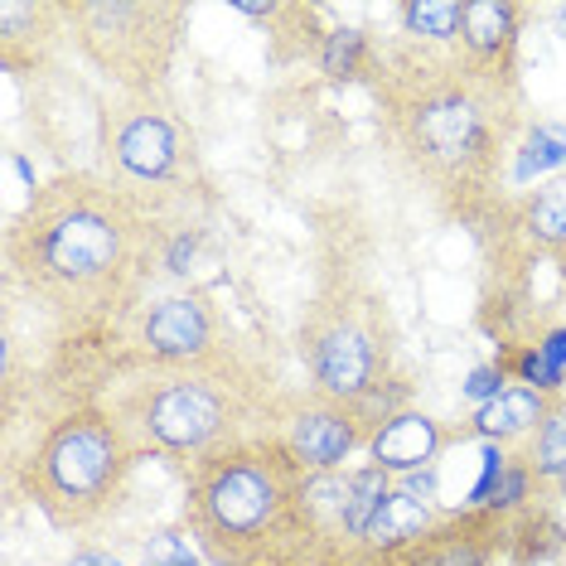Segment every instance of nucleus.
Returning <instances> with one entry per match:
<instances>
[{
  "label": "nucleus",
  "mask_w": 566,
  "mask_h": 566,
  "mask_svg": "<svg viewBox=\"0 0 566 566\" xmlns=\"http://www.w3.org/2000/svg\"><path fill=\"white\" fill-rule=\"evenodd\" d=\"M378 132L402 170L450 223L480 228L509 195V160L527 117L523 87L474 73L455 49L388 44V69L368 87Z\"/></svg>",
  "instance_id": "obj_1"
},
{
  "label": "nucleus",
  "mask_w": 566,
  "mask_h": 566,
  "mask_svg": "<svg viewBox=\"0 0 566 566\" xmlns=\"http://www.w3.org/2000/svg\"><path fill=\"white\" fill-rule=\"evenodd\" d=\"M165 242L170 228L102 170H59L10 213L6 281L73 329L122 325Z\"/></svg>",
  "instance_id": "obj_2"
},
{
  "label": "nucleus",
  "mask_w": 566,
  "mask_h": 566,
  "mask_svg": "<svg viewBox=\"0 0 566 566\" xmlns=\"http://www.w3.org/2000/svg\"><path fill=\"white\" fill-rule=\"evenodd\" d=\"M305 484L311 470L281 436L266 431L185 470L179 523L213 566H262L286 557L325 562Z\"/></svg>",
  "instance_id": "obj_3"
},
{
  "label": "nucleus",
  "mask_w": 566,
  "mask_h": 566,
  "mask_svg": "<svg viewBox=\"0 0 566 566\" xmlns=\"http://www.w3.org/2000/svg\"><path fill=\"white\" fill-rule=\"evenodd\" d=\"M146 455H160L185 474L218 450L266 436L276 421L281 388L262 364L242 368H156L117 364L107 397H97Z\"/></svg>",
  "instance_id": "obj_4"
},
{
  "label": "nucleus",
  "mask_w": 566,
  "mask_h": 566,
  "mask_svg": "<svg viewBox=\"0 0 566 566\" xmlns=\"http://www.w3.org/2000/svg\"><path fill=\"white\" fill-rule=\"evenodd\" d=\"M484 256L480 329L494 349L566 329V175L504 195L474 228Z\"/></svg>",
  "instance_id": "obj_5"
},
{
  "label": "nucleus",
  "mask_w": 566,
  "mask_h": 566,
  "mask_svg": "<svg viewBox=\"0 0 566 566\" xmlns=\"http://www.w3.org/2000/svg\"><path fill=\"white\" fill-rule=\"evenodd\" d=\"M295 354L311 378L305 388L364 407L382 421L402 411L411 397L397 315L388 295L358 272H329L315 286L295 325Z\"/></svg>",
  "instance_id": "obj_6"
},
{
  "label": "nucleus",
  "mask_w": 566,
  "mask_h": 566,
  "mask_svg": "<svg viewBox=\"0 0 566 566\" xmlns=\"http://www.w3.org/2000/svg\"><path fill=\"white\" fill-rule=\"evenodd\" d=\"M146 450L102 402L59 411L24 460H10V480L59 533H87L126 504Z\"/></svg>",
  "instance_id": "obj_7"
},
{
  "label": "nucleus",
  "mask_w": 566,
  "mask_h": 566,
  "mask_svg": "<svg viewBox=\"0 0 566 566\" xmlns=\"http://www.w3.org/2000/svg\"><path fill=\"white\" fill-rule=\"evenodd\" d=\"M97 170L146 203L165 228H195V218L213 203L199 132L175 93H107Z\"/></svg>",
  "instance_id": "obj_8"
},
{
  "label": "nucleus",
  "mask_w": 566,
  "mask_h": 566,
  "mask_svg": "<svg viewBox=\"0 0 566 566\" xmlns=\"http://www.w3.org/2000/svg\"><path fill=\"white\" fill-rule=\"evenodd\" d=\"M69 49L107 83V93H170L189 34L185 0H63Z\"/></svg>",
  "instance_id": "obj_9"
},
{
  "label": "nucleus",
  "mask_w": 566,
  "mask_h": 566,
  "mask_svg": "<svg viewBox=\"0 0 566 566\" xmlns=\"http://www.w3.org/2000/svg\"><path fill=\"white\" fill-rule=\"evenodd\" d=\"M122 364L156 368H242L256 364L252 349L238 339L228 311L209 291H179L146 305L136 325V354Z\"/></svg>",
  "instance_id": "obj_10"
},
{
  "label": "nucleus",
  "mask_w": 566,
  "mask_h": 566,
  "mask_svg": "<svg viewBox=\"0 0 566 566\" xmlns=\"http://www.w3.org/2000/svg\"><path fill=\"white\" fill-rule=\"evenodd\" d=\"M102 112H107V93L87 87V78L69 63L24 83V122L59 160V170H97Z\"/></svg>",
  "instance_id": "obj_11"
},
{
  "label": "nucleus",
  "mask_w": 566,
  "mask_h": 566,
  "mask_svg": "<svg viewBox=\"0 0 566 566\" xmlns=\"http://www.w3.org/2000/svg\"><path fill=\"white\" fill-rule=\"evenodd\" d=\"M378 427L382 417H373V411L334 402V397L315 388H301V392H281L272 436H281L311 474H339L354 450H368Z\"/></svg>",
  "instance_id": "obj_12"
},
{
  "label": "nucleus",
  "mask_w": 566,
  "mask_h": 566,
  "mask_svg": "<svg viewBox=\"0 0 566 566\" xmlns=\"http://www.w3.org/2000/svg\"><path fill=\"white\" fill-rule=\"evenodd\" d=\"M513 543V523L494 509H450L427 533L407 537L397 547L368 552L354 562H325V566H499V557Z\"/></svg>",
  "instance_id": "obj_13"
},
{
  "label": "nucleus",
  "mask_w": 566,
  "mask_h": 566,
  "mask_svg": "<svg viewBox=\"0 0 566 566\" xmlns=\"http://www.w3.org/2000/svg\"><path fill=\"white\" fill-rule=\"evenodd\" d=\"M533 10L523 0H465V24H460L455 54L474 73L509 87H523V30Z\"/></svg>",
  "instance_id": "obj_14"
},
{
  "label": "nucleus",
  "mask_w": 566,
  "mask_h": 566,
  "mask_svg": "<svg viewBox=\"0 0 566 566\" xmlns=\"http://www.w3.org/2000/svg\"><path fill=\"white\" fill-rule=\"evenodd\" d=\"M69 49L63 0H0V69L15 83L59 69Z\"/></svg>",
  "instance_id": "obj_15"
},
{
  "label": "nucleus",
  "mask_w": 566,
  "mask_h": 566,
  "mask_svg": "<svg viewBox=\"0 0 566 566\" xmlns=\"http://www.w3.org/2000/svg\"><path fill=\"white\" fill-rule=\"evenodd\" d=\"M450 446H455V436H450L446 421H436L417 407H402V411H392V417L378 427V436L368 441V465H378V470H388L402 480V474L436 465L441 450H450Z\"/></svg>",
  "instance_id": "obj_16"
},
{
  "label": "nucleus",
  "mask_w": 566,
  "mask_h": 566,
  "mask_svg": "<svg viewBox=\"0 0 566 566\" xmlns=\"http://www.w3.org/2000/svg\"><path fill=\"white\" fill-rule=\"evenodd\" d=\"M547 402H552L547 392H533V388H518V382H513V388H504V392L494 397V402L470 407V417L455 421V427H450V436H455V446L480 441V446L518 450L527 436L537 431V421H543Z\"/></svg>",
  "instance_id": "obj_17"
},
{
  "label": "nucleus",
  "mask_w": 566,
  "mask_h": 566,
  "mask_svg": "<svg viewBox=\"0 0 566 566\" xmlns=\"http://www.w3.org/2000/svg\"><path fill=\"white\" fill-rule=\"evenodd\" d=\"M238 15H248L256 24H266V59L276 69L286 63H305V59H319L325 49V10L319 6H301V0H266V6H238Z\"/></svg>",
  "instance_id": "obj_18"
},
{
  "label": "nucleus",
  "mask_w": 566,
  "mask_h": 566,
  "mask_svg": "<svg viewBox=\"0 0 566 566\" xmlns=\"http://www.w3.org/2000/svg\"><path fill=\"white\" fill-rule=\"evenodd\" d=\"M315 69L329 87H373L388 69V44L378 40L373 24H334Z\"/></svg>",
  "instance_id": "obj_19"
},
{
  "label": "nucleus",
  "mask_w": 566,
  "mask_h": 566,
  "mask_svg": "<svg viewBox=\"0 0 566 566\" xmlns=\"http://www.w3.org/2000/svg\"><path fill=\"white\" fill-rule=\"evenodd\" d=\"M513 460H518V465L533 474L537 494H543L547 504L566 494V392L547 402L543 421H537V431L527 436L518 450H513Z\"/></svg>",
  "instance_id": "obj_20"
},
{
  "label": "nucleus",
  "mask_w": 566,
  "mask_h": 566,
  "mask_svg": "<svg viewBox=\"0 0 566 566\" xmlns=\"http://www.w3.org/2000/svg\"><path fill=\"white\" fill-rule=\"evenodd\" d=\"M557 175H566V122H552V117L527 122L518 146H513V160H509L513 195L543 185V179H557Z\"/></svg>",
  "instance_id": "obj_21"
},
{
  "label": "nucleus",
  "mask_w": 566,
  "mask_h": 566,
  "mask_svg": "<svg viewBox=\"0 0 566 566\" xmlns=\"http://www.w3.org/2000/svg\"><path fill=\"white\" fill-rule=\"evenodd\" d=\"M392 15L402 40L427 49H455L460 24H465V0H402Z\"/></svg>",
  "instance_id": "obj_22"
},
{
  "label": "nucleus",
  "mask_w": 566,
  "mask_h": 566,
  "mask_svg": "<svg viewBox=\"0 0 566 566\" xmlns=\"http://www.w3.org/2000/svg\"><path fill=\"white\" fill-rule=\"evenodd\" d=\"M494 364L509 373V382L518 388H533V392H547V397H562L566 388V373H557L547 364L533 344H518V349H494Z\"/></svg>",
  "instance_id": "obj_23"
},
{
  "label": "nucleus",
  "mask_w": 566,
  "mask_h": 566,
  "mask_svg": "<svg viewBox=\"0 0 566 566\" xmlns=\"http://www.w3.org/2000/svg\"><path fill=\"white\" fill-rule=\"evenodd\" d=\"M504 388H513L509 382V373L489 358V364H480V368H470V378H465V402L470 407H484V402H494Z\"/></svg>",
  "instance_id": "obj_24"
},
{
  "label": "nucleus",
  "mask_w": 566,
  "mask_h": 566,
  "mask_svg": "<svg viewBox=\"0 0 566 566\" xmlns=\"http://www.w3.org/2000/svg\"><path fill=\"white\" fill-rule=\"evenodd\" d=\"M146 566H199V557L189 552V543L179 533H160L156 543L146 547Z\"/></svg>",
  "instance_id": "obj_25"
},
{
  "label": "nucleus",
  "mask_w": 566,
  "mask_h": 566,
  "mask_svg": "<svg viewBox=\"0 0 566 566\" xmlns=\"http://www.w3.org/2000/svg\"><path fill=\"white\" fill-rule=\"evenodd\" d=\"M69 566H126V562L112 557V552H102V547H78L69 557Z\"/></svg>",
  "instance_id": "obj_26"
},
{
  "label": "nucleus",
  "mask_w": 566,
  "mask_h": 566,
  "mask_svg": "<svg viewBox=\"0 0 566 566\" xmlns=\"http://www.w3.org/2000/svg\"><path fill=\"white\" fill-rule=\"evenodd\" d=\"M262 566H319V562H305V557H286V562H262Z\"/></svg>",
  "instance_id": "obj_27"
}]
</instances>
